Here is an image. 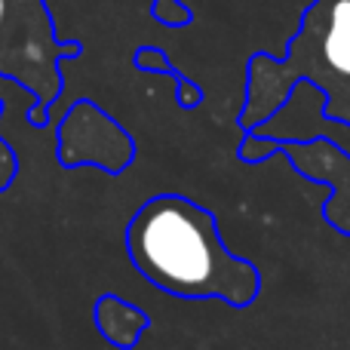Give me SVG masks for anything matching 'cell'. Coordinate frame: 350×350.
Wrapping results in <instances>:
<instances>
[{
    "label": "cell",
    "mask_w": 350,
    "mask_h": 350,
    "mask_svg": "<svg viewBox=\"0 0 350 350\" xmlns=\"http://www.w3.org/2000/svg\"><path fill=\"white\" fill-rule=\"evenodd\" d=\"M126 252L148 283L185 301L243 310L261 295V267L230 252L215 215L181 193H160L135 212Z\"/></svg>",
    "instance_id": "obj_1"
},
{
    "label": "cell",
    "mask_w": 350,
    "mask_h": 350,
    "mask_svg": "<svg viewBox=\"0 0 350 350\" xmlns=\"http://www.w3.org/2000/svg\"><path fill=\"white\" fill-rule=\"evenodd\" d=\"M298 83L314 86L323 96L320 111L326 120L350 129V0H314L280 59L271 53L249 59L246 102L240 111L243 133L271 120Z\"/></svg>",
    "instance_id": "obj_2"
},
{
    "label": "cell",
    "mask_w": 350,
    "mask_h": 350,
    "mask_svg": "<svg viewBox=\"0 0 350 350\" xmlns=\"http://www.w3.org/2000/svg\"><path fill=\"white\" fill-rule=\"evenodd\" d=\"M62 157L65 163H92L98 170L120 172L135 157V145L117 120L90 102H80L68 114L62 129Z\"/></svg>",
    "instance_id": "obj_3"
},
{
    "label": "cell",
    "mask_w": 350,
    "mask_h": 350,
    "mask_svg": "<svg viewBox=\"0 0 350 350\" xmlns=\"http://www.w3.org/2000/svg\"><path fill=\"white\" fill-rule=\"evenodd\" d=\"M96 323H98V332L120 350H133L139 345L142 335L148 332V326H151L145 310L120 301L117 295H105L102 301H98Z\"/></svg>",
    "instance_id": "obj_4"
},
{
    "label": "cell",
    "mask_w": 350,
    "mask_h": 350,
    "mask_svg": "<svg viewBox=\"0 0 350 350\" xmlns=\"http://www.w3.org/2000/svg\"><path fill=\"white\" fill-rule=\"evenodd\" d=\"M273 154H280V142L267 139V135H255V133L243 135L240 148H237V157H240L243 163H265Z\"/></svg>",
    "instance_id": "obj_5"
},
{
    "label": "cell",
    "mask_w": 350,
    "mask_h": 350,
    "mask_svg": "<svg viewBox=\"0 0 350 350\" xmlns=\"http://www.w3.org/2000/svg\"><path fill=\"white\" fill-rule=\"evenodd\" d=\"M154 18L163 25H170V28H185V25L193 22V12L187 3H181V0H154L151 6Z\"/></svg>",
    "instance_id": "obj_6"
},
{
    "label": "cell",
    "mask_w": 350,
    "mask_h": 350,
    "mask_svg": "<svg viewBox=\"0 0 350 350\" xmlns=\"http://www.w3.org/2000/svg\"><path fill=\"white\" fill-rule=\"evenodd\" d=\"M3 16H6V0H0V25H3Z\"/></svg>",
    "instance_id": "obj_7"
}]
</instances>
